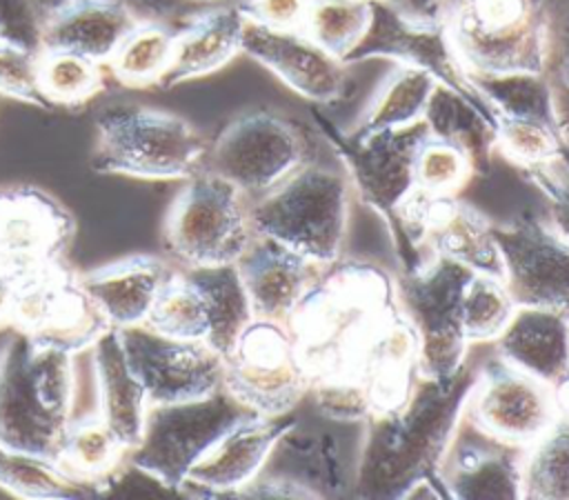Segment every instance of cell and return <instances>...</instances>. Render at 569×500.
<instances>
[{"instance_id":"cell-25","label":"cell","mask_w":569,"mask_h":500,"mask_svg":"<svg viewBox=\"0 0 569 500\" xmlns=\"http://www.w3.org/2000/svg\"><path fill=\"white\" fill-rule=\"evenodd\" d=\"M493 347L502 362L553 387L569 373V313L518 304Z\"/></svg>"},{"instance_id":"cell-5","label":"cell","mask_w":569,"mask_h":500,"mask_svg":"<svg viewBox=\"0 0 569 500\" xmlns=\"http://www.w3.org/2000/svg\"><path fill=\"white\" fill-rule=\"evenodd\" d=\"M91 169L142 180H176L198 171L207 153L202 136L178 113L111 104L96 118Z\"/></svg>"},{"instance_id":"cell-34","label":"cell","mask_w":569,"mask_h":500,"mask_svg":"<svg viewBox=\"0 0 569 500\" xmlns=\"http://www.w3.org/2000/svg\"><path fill=\"white\" fill-rule=\"evenodd\" d=\"M176 29L164 20L142 18L109 58V69L124 87L160 84L173 53Z\"/></svg>"},{"instance_id":"cell-17","label":"cell","mask_w":569,"mask_h":500,"mask_svg":"<svg viewBox=\"0 0 569 500\" xmlns=\"http://www.w3.org/2000/svg\"><path fill=\"white\" fill-rule=\"evenodd\" d=\"M493 236L513 300L569 313V240L531 216L493 224Z\"/></svg>"},{"instance_id":"cell-39","label":"cell","mask_w":569,"mask_h":500,"mask_svg":"<svg viewBox=\"0 0 569 500\" xmlns=\"http://www.w3.org/2000/svg\"><path fill=\"white\" fill-rule=\"evenodd\" d=\"M369 22L371 0H311L302 31L345 62L362 40Z\"/></svg>"},{"instance_id":"cell-12","label":"cell","mask_w":569,"mask_h":500,"mask_svg":"<svg viewBox=\"0 0 569 500\" xmlns=\"http://www.w3.org/2000/svg\"><path fill=\"white\" fill-rule=\"evenodd\" d=\"M307 162L300 131L271 111H251L231 120L216 138L207 169L247 198H258Z\"/></svg>"},{"instance_id":"cell-38","label":"cell","mask_w":569,"mask_h":500,"mask_svg":"<svg viewBox=\"0 0 569 500\" xmlns=\"http://www.w3.org/2000/svg\"><path fill=\"white\" fill-rule=\"evenodd\" d=\"M542 73L549 80L556 124L569 149V0H540Z\"/></svg>"},{"instance_id":"cell-32","label":"cell","mask_w":569,"mask_h":500,"mask_svg":"<svg viewBox=\"0 0 569 500\" xmlns=\"http://www.w3.org/2000/svg\"><path fill=\"white\" fill-rule=\"evenodd\" d=\"M467 80L496 118H531L556 124L553 93L542 71H467Z\"/></svg>"},{"instance_id":"cell-40","label":"cell","mask_w":569,"mask_h":500,"mask_svg":"<svg viewBox=\"0 0 569 500\" xmlns=\"http://www.w3.org/2000/svg\"><path fill=\"white\" fill-rule=\"evenodd\" d=\"M518 302L505 278L471 273L462 291V327L469 344L493 342L511 320Z\"/></svg>"},{"instance_id":"cell-11","label":"cell","mask_w":569,"mask_h":500,"mask_svg":"<svg viewBox=\"0 0 569 500\" xmlns=\"http://www.w3.org/2000/svg\"><path fill=\"white\" fill-rule=\"evenodd\" d=\"M318 124L342 162L351 191L389 222L416 189L413 160L429 133L427 124L420 120L411 127L369 133L340 131L322 116H318Z\"/></svg>"},{"instance_id":"cell-16","label":"cell","mask_w":569,"mask_h":500,"mask_svg":"<svg viewBox=\"0 0 569 500\" xmlns=\"http://www.w3.org/2000/svg\"><path fill=\"white\" fill-rule=\"evenodd\" d=\"M369 58H389L398 64L422 69L436 78L438 84L467 96H478L453 51L445 20L413 18L393 0H371V22L362 40L345 58V64Z\"/></svg>"},{"instance_id":"cell-51","label":"cell","mask_w":569,"mask_h":500,"mask_svg":"<svg viewBox=\"0 0 569 500\" xmlns=\"http://www.w3.org/2000/svg\"><path fill=\"white\" fill-rule=\"evenodd\" d=\"M182 2H200V4H207V2H218V0H182Z\"/></svg>"},{"instance_id":"cell-42","label":"cell","mask_w":569,"mask_h":500,"mask_svg":"<svg viewBox=\"0 0 569 500\" xmlns=\"http://www.w3.org/2000/svg\"><path fill=\"white\" fill-rule=\"evenodd\" d=\"M467 151L445 138L425 136L413 160L416 189L431 196H456L473 176Z\"/></svg>"},{"instance_id":"cell-10","label":"cell","mask_w":569,"mask_h":500,"mask_svg":"<svg viewBox=\"0 0 569 500\" xmlns=\"http://www.w3.org/2000/svg\"><path fill=\"white\" fill-rule=\"evenodd\" d=\"M222 387L258 416L289 413L311 382L287 322L251 318L224 356Z\"/></svg>"},{"instance_id":"cell-43","label":"cell","mask_w":569,"mask_h":500,"mask_svg":"<svg viewBox=\"0 0 569 500\" xmlns=\"http://www.w3.org/2000/svg\"><path fill=\"white\" fill-rule=\"evenodd\" d=\"M36 51L0 40V93L40 109H49L38 91Z\"/></svg>"},{"instance_id":"cell-45","label":"cell","mask_w":569,"mask_h":500,"mask_svg":"<svg viewBox=\"0 0 569 500\" xmlns=\"http://www.w3.org/2000/svg\"><path fill=\"white\" fill-rule=\"evenodd\" d=\"M549 202V227L569 240V149L556 160L527 171Z\"/></svg>"},{"instance_id":"cell-28","label":"cell","mask_w":569,"mask_h":500,"mask_svg":"<svg viewBox=\"0 0 569 500\" xmlns=\"http://www.w3.org/2000/svg\"><path fill=\"white\" fill-rule=\"evenodd\" d=\"M91 353L98 384V416L129 451L138 442L151 407L147 391L127 360L118 329L104 331L93 342Z\"/></svg>"},{"instance_id":"cell-23","label":"cell","mask_w":569,"mask_h":500,"mask_svg":"<svg viewBox=\"0 0 569 500\" xmlns=\"http://www.w3.org/2000/svg\"><path fill=\"white\" fill-rule=\"evenodd\" d=\"M176 267L149 253L127 256L80 276L91 302L111 329L144 324Z\"/></svg>"},{"instance_id":"cell-35","label":"cell","mask_w":569,"mask_h":500,"mask_svg":"<svg viewBox=\"0 0 569 500\" xmlns=\"http://www.w3.org/2000/svg\"><path fill=\"white\" fill-rule=\"evenodd\" d=\"M36 80L47 107H78L102 89L104 73L100 62L82 53L42 47L36 58Z\"/></svg>"},{"instance_id":"cell-36","label":"cell","mask_w":569,"mask_h":500,"mask_svg":"<svg viewBox=\"0 0 569 500\" xmlns=\"http://www.w3.org/2000/svg\"><path fill=\"white\" fill-rule=\"evenodd\" d=\"M0 489L22 500L87 498L96 491L69 478L51 458L0 447Z\"/></svg>"},{"instance_id":"cell-13","label":"cell","mask_w":569,"mask_h":500,"mask_svg":"<svg viewBox=\"0 0 569 500\" xmlns=\"http://www.w3.org/2000/svg\"><path fill=\"white\" fill-rule=\"evenodd\" d=\"M9 324L73 356L91 349L111 329L80 284V276L62 262H53L18 280Z\"/></svg>"},{"instance_id":"cell-18","label":"cell","mask_w":569,"mask_h":500,"mask_svg":"<svg viewBox=\"0 0 569 500\" xmlns=\"http://www.w3.org/2000/svg\"><path fill=\"white\" fill-rule=\"evenodd\" d=\"M73 231V216L47 191L31 184L0 189L2 273L24 278L60 262Z\"/></svg>"},{"instance_id":"cell-41","label":"cell","mask_w":569,"mask_h":500,"mask_svg":"<svg viewBox=\"0 0 569 500\" xmlns=\"http://www.w3.org/2000/svg\"><path fill=\"white\" fill-rule=\"evenodd\" d=\"M493 151L531 171L562 156L567 144L556 124L531 118H496Z\"/></svg>"},{"instance_id":"cell-19","label":"cell","mask_w":569,"mask_h":500,"mask_svg":"<svg viewBox=\"0 0 569 500\" xmlns=\"http://www.w3.org/2000/svg\"><path fill=\"white\" fill-rule=\"evenodd\" d=\"M347 473L336 436L322 427H300L296 420L278 438L264 469L240 496L247 498H338Z\"/></svg>"},{"instance_id":"cell-20","label":"cell","mask_w":569,"mask_h":500,"mask_svg":"<svg viewBox=\"0 0 569 500\" xmlns=\"http://www.w3.org/2000/svg\"><path fill=\"white\" fill-rule=\"evenodd\" d=\"M240 51L311 102L329 104L347 89V64L300 29L284 31L247 20Z\"/></svg>"},{"instance_id":"cell-22","label":"cell","mask_w":569,"mask_h":500,"mask_svg":"<svg viewBox=\"0 0 569 500\" xmlns=\"http://www.w3.org/2000/svg\"><path fill=\"white\" fill-rule=\"evenodd\" d=\"M253 318L287 322L322 267L300 253L253 236L236 262Z\"/></svg>"},{"instance_id":"cell-9","label":"cell","mask_w":569,"mask_h":500,"mask_svg":"<svg viewBox=\"0 0 569 500\" xmlns=\"http://www.w3.org/2000/svg\"><path fill=\"white\" fill-rule=\"evenodd\" d=\"M442 20L465 71H542L540 0H447Z\"/></svg>"},{"instance_id":"cell-50","label":"cell","mask_w":569,"mask_h":500,"mask_svg":"<svg viewBox=\"0 0 569 500\" xmlns=\"http://www.w3.org/2000/svg\"><path fill=\"white\" fill-rule=\"evenodd\" d=\"M44 2H47L49 11H51V9H56V7H60V4H64V2H69V0H44Z\"/></svg>"},{"instance_id":"cell-4","label":"cell","mask_w":569,"mask_h":500,"mask_svg":"<svg viewBox=\"0 0 569 500\" xmlns=\"http://www.w3.org/2000/svg\"><path fill=\"white\" fill-rule=\"evenodd\" d=\"M351 193L345 171L307 160L249 202L251 231L325 267L342 253Z\"/></svg>"},{"instance_id":"cell-7","label":"cell","mask_w":569,"mask_h":500,"mask_svg":"<svg viewBox=\"0 0 569 500\" xmlns=\"http://www.w3.org/2000/svg\"><path fill=\"white\" fill-rule=\"evenodd\" d=\"M253 240L249 202L213 171H196L164 218V249L178 267L236 264Z\"/></svg>"},{"instance_id":"cell-26","label":"cell","mask_w":569,"mask_h":500,"mask_svg":"<svg viewBox=\"0 0 569 500\" xmlns=\"http://www.w3.org/2000/svg\"><path fill=\"white\" fill-rule=\"evenodd\" d=\"M140 20L124 0H69L49 11L42 47L69 49L107 64Z\"/></svg>"},{"instance_id":"cell-46","label":"cell","mask_w":569,"mask_h":500,"mask_svg":"<svg viewBox=\"0 0 569 500\" xmlns=\"http://www.w3.org/2000/svg\"><path fill=\"white\" fill-rule=\"evenodd\" d=\"M311 0H242L240 9L247 20L271 29L302 31Z\"/></svg>"},{"instance_id":"cell-52","label":"cell","mask_w":569,"mask_h":500,"mask_svg":"<svg viewBox=\"0 0 569 500\" xmlns=\"http://www.w3.org/2000/svg\"><path fill=\"white\" fill-rule=\"evenodd\" d=\"M393 2H396V0H393Z\"/></svg>"},{"instance_id":"cell-30","label":"cell","mask_w":569,"mask_h":500,"mask_svg":"<svg viewBox=\"0 0 569 500\" xmlns=\"http://www.w3.org/2000/svg\"><path fill=\"white\" fill-rule=\"evenodd\" d=\"M127 458V447L98 416L73 420L56 456V464L76 482L91 487L96 493L107 487L118 464Z\"/></svg>"},{"instance_id":"cell-21","label":"cell","mask_w":569,"mask_h":500,"mask_svg":"<svg viewBox=\"0 0 569 500\" xmlns=\"http://www.w3.org/2000/svg\"><path fill=\"white\" fill-rule=\"evenodd\" d=\"M525 449L476 429L462 413L436 480L451 498H522Z\"/></svg>"},{"instance_id":"cell-31","label":"cell","mask_w":569,"mask_h":500,"mask_svg":"<svg viewBox=\"0 0 569 500\" xmlns=\"http://www.w3.org/2000/svg\"><path fill=\"white\" fill-rule=\"evenodd\" d=\"M436 78L427 71L398 64L378 87L358 124L351 131L369 133L385 129H402L425 118L429 98L436 89Z\"/></svg>"},{"instance_id":"cell-14","label":"cell","mask_w":569,"mask_h":500,"mask_svg":"<svg viewBox=\"0 0 569 500\" xmlns=\"http://www.w3.org/2000/svg\"><path fill=\"white\" fill-rule=\"evenodd\" d=\"M465 418L482 433L527 449L560 418L553 387L502 362L478 367Z\"/></svg>"},{"instance_id":"cell-6","label":"cell","mask_w":569,"mask_h":500,"mask_svg":"<svg viewBox=\"0 0 569 500\" xmlns=\"http://www.w3.org/2000/svg\"><path fill=\"white\" fill-rule=\"evenodd\" d=\"M249 416L258 413L238 402L224 387L196 400L151 404L127 460L164 489H182L207 451Z\"/></svg>"},{"instance_id":"cell-15","label":"cell","mask_w":569,"mask_h":500,"mask_svg":"<svg viewBox=\"0 0 569 500\" xmlns=\"http://www.w3.org/2000/svg\"><path fill=\"white\" fill-rule=\"evenodd\" d=\"M118 331L149 404L196 400L222 387L224 358L207 342L162 336L144 324Z\"/></svg>"},{"instance_id":"cell-49","label":"cell","mask_w":569,"mask_h":500,"mask_svg":"<svg viewBox=\"0 0 569 500\" xmlns=\"http://www.w3.org/2000/svg\"><path fill=\"white\" fill-rule=\"evenodd\" d=\"M553 393L560 407V416H569V373L553 384Z\"/></svg>"},{"instance_id":"cell-3","label":"cell","mask_w":569,"mask_h":500,"mask_svg":"<svg viewBox=\"0 0 569 500\" xmlns=\"http://www.w3.org/2000/svg\"><path fill=\"white\" fill-rule=\"evenodd\" d=\"M73 398V353L13 329L0 347V447L56 460Z\"/></svg>"},{"instance_id":"cell-2","label":"cell","mask_w":569,"mask_h":500,"mask_svg":"<svg viewBox=\"0 0 569 500\" xmlns=\"http://www.w3.org/2000/svg\"><path fill=\"white\" fill-rule=\"evenodd\" d=\"M400 313L393 276L365 260H333L289 316L298 358L311 387L345 382Z\"/></svg>"},{"instance_id":"cell-29","label":"cell","mask_w":569,"mask_h":500,"mask_svg":"<svg viewBox=\"0 0 569 500\" xmlns=\"http://www.w3.org/2000/svg\"><path fill=\"white\" fill-rule=\"evenodd\" d=\"M422 122L431 136L462 147L476 173L489 169L496 142V116L480 96H467L436 84Z\"/></svg>"},{"instance_id":"cell-44","label":"cell","mask_w":569,"mask_h":500,"mask_svg":"<svg viewBox=\"0 0 569 500\" xmlns=\"http://www.w3.org/2000/svg\"><path fill=\"white\" fill-rule=\"evenodd\" d=\"M47 16L44 0H0V40L38 53Z\"/></svg>"},{"instance_id":"cell-24","label":"cell","mask_w":569,"mask_h":500,"mask_svg":"<svg viewBox=\"0 0 569 500\" xmlns=\"http://www.w3.org/2000/svg\"><path fill=\"white\" fill-rule=\"evenodd\" d=\"M293 420L249 416L233 424L191 469L187 484L207 493H240L264 469Z\"/></svg>"},{"instance_id":"cell-27","label":"cell","mask_w":569,"mask_h":500,"mask_svg":"<svg viewBox=\"0 0 569 500\" xmlns=\"http://www.w3.org/2000/svg\"><path fill=\"white\" fill-rule=\"evenodd\" d=\"M244 22L240 4H218L193 13L176 31L171 64L160 84L173 87L222 69L240 53Z\"/></svg>"},{"instance_id":"cell-48","label":"cell","mask_w":569,"mask_h":500,"mask_svg":"<svg viewBox=\"0 0 569 500\" xmlns=\"http://www.w3.org/2000/svg\"><path fill=\"white\" fill-rule=\"evenodd\" d=\"M18 280L20 278L0 271V327H7L11 322V311H13V298H16Z\"/></svg>"},{"instance_id":"cell-47","label":"cell","mask_w":569,"mask_h":500,"mask_svg":"<svg viewBox=\"0 0 569 500\" xmlns=\"http://www.w3.org/2000/svg\"><path fill=\"white\" fill-rule=\"evenodd\" d=\"M396 4L420 20H442L447 0H396Z\"/></svg>"},{"instance_id":"cell-33","label":"cell","mask_w":569,"mask_h":500,"mask_svg":"<svg viewBox=\"0 0 569 500\" xmlns=\"http://www.w3.org/2000/svg\"><path fill=\"white\" fill-rule=\"evenodd\" d=\"M144 327L171 338L209 342L213 327L211 302L204 287L189 269L176 267L173 276L158 293Z\"/></svg>"},{"instance_id":"cell-8","label":"cell","mask_w":569,"mask_h":500,"mask_svg":"<svg viewBox=\"0 0 569 500\" xmlns=\"http://www.w3.org/2000/svg\"><path fill=\"white\" fill-rule=\"evenodd\" d=\"M469 278V269L442 256H429L393 276L396 304L416 333L422 376L449 378L469 358L462 327V291Z\"/></svg>"},{"instance_id":"cell-37","label":"cell","mask_w":569,"mask_h":500,"mask_svg":"<svg viewBox=\"0 0 569 500\" xmlns=\"http://www.w3.org/2000/svg\"><path fill=\"white\" fill-rule=\"evenodd\" d=\"M522 498L569 500V416H560L525 449Z\"/></svg>"},{"instance_id":"cell-1","label":"cell","mask_w":569,"mask_h":500,"mask_svg":"<svg viewBox=\"0 0 569 500\" xmlns=\"http://www.w3.org/2000/svg\"><path fill=\"white\" fill-rule=\"evenodd\" d=\"M476 376L478 367L469 358L449 378L418 373L400 404L367 418L353 493L360 498H405L418 482L436 480Z\"/></svg>"}]
</instances>
